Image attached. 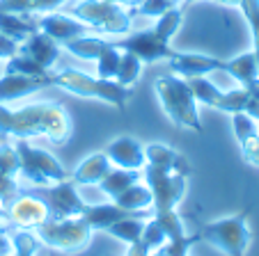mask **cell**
Wrapping results in <instances>:
<instances>
[{"label": "cell", "mask_w": 259, "mask_h": 256, "mask_svg": "<svg viewBox=\"0 0 259 256\" xmlns=\"http://www.w3.org/2000/svg\"><path fill=\"white\" fill-rule=\"evenodd\" d=\"M71 115L58 101L28 103L16 110L0 103V135L14 140L46 137L51 144H64L71 137Z\"/></svg>", "instance_id": "1"}, {"label": "cell", "mask_w": 259, "mask_h": 256, "mask_svg": "<svg viewBox=\"0 0 259 256\" xmlns=\"http://www.w3.org/2000/svg\"><path fill=\"white\" fill-rule=\"evenodd\" d=\"M145 181L147 188L152 190V208L154 213L172 211L177 203L184 199L188 185V176L193 174L191 163L186 156H177L175 163L158 165V163H145Z\"/></svg>", "instance_id": "2"}, {"label": "cell", "mask_w": 259, "mask_h": 256, "mask_svg": "<svg viewBox=\"0 0 259 256\" xmlns=\"http://www.w3.org/2000/svg\"><path fill=\"white\" fill-rule=\"evenodd\" d=\"M49 80L55 87H62L67 92L76 94V96H83V98L103 101L108 106L117 108L119 112L126 110V101L131 98V87H124V85H119L117 80H110V78L90 76V73L71 69V67L60 69V71H51Z\"/></svg>", "instance_id": "3"}, {"label": "cell", "mask_w": 259, "mask_h": 256, "mask_svg": "<svg viewBox=\"0 0 259 256\" xmlns=\"http://www.w3.org/2000/svg\"><path fill=\"white\" fill-rule=\"evenodd\" d=\"M154 92H156L158 101H161L165 117L175 126L186 128V131H195V133L204 131L200 112H197V98L186 78L158 76L156 82H154Z\"/></svg>", "instance_id": "4"}, {"label": "cell", "mask_w": 259, "mask_h": 256, "mask_svg": "<svg viewBox=\"0 0 259 256\" xmlns=\"http://www.w3.org/2000/svg\"><path fill=\"white\" fill-rule=\"evenodd\" d=\"M71 12L94 32L115 34V37H124L131 32L133 16H136V7L128 10L126 5H119L113 0H80L73 5Z\"/></svg>", "instance_id": "5"}, {"label": "cell", "mask_w": 259, "mask_h": 256, "mask_svg": "<svg viewBox=\"0 0 259 256\" xmlns=\"http://www.w3.org/2000/svg\"><path fill=\"white\" fill-rule=\"evenodd\" d=\"M248 215L250 208H245L232 218H223L204 224V227L197 229L200 240L213 245L215 249H220L227 256H245L250 240H252V233L248 229Z\"/></svg>", "instance_id": "6"}, {"label": "cell", "mask_w": 259, "mask_h": 256, "mask_svg": "<svg viewBox=\"0 0 259 256\" xmlns=\"http://www.w3.org/2000/svg\"><path fill=\"white\" fill-rule=\"evenodd\" d=\"M41 245L60 251V254H76L83 251L92 240V229L83 218L67 220H46L32 229Z\"/></svg>", "instance_id": "7"}, {"label": "cell", "mask_w": 259, "mask_h": 256, "mask_svg": "<svg viewBox=\"0 0 259 256\" xmlns=\"http://www.w3.org/2000/svg\"><path fill=\"white\" fill-rule=\"evenodd\" d=\"M14 149L19 156L21 176L28 183L37 185V188H46V185L62 183V181L71 179V174L62 167V163L46 149H34L28 140H16Z\"/></svg>", "instance_id": "8"}, {"label": "cell", "mask_w": 259, "mask_h": 256, "mask_svg": "<svg viewBox=\"0 0 259 256\" xmlns=\"http://www.w3.org/2000/svg\"><path fill=\"white\" fill-rule=\"evenodd\" d=\"M28 194L41 199L49 211V220H67V218H80L88 208L78 192H76V183L71 179L62 181V183H53L46 188H28Z\"/></svg>", "instance_id": "9"}, {"label": "cell", "mask_w": 259, "mask_h": 256, "mask_svg": "<svg viewBox=\"0 0 259 256\" xmlns=\"http://www.w3.org/2000/svg\"><path fill=\"white\" fill-rule=\"evenodd\" d=\"M113 44L117 46V48L133 53L142 64H156V62H161V60H170L172 55H175V50L170 48V41L158 37V34L154 32V28L124 34V39L113 41Z\"/></svg>", "instance_id": "10"}, {"label": "cell", "mask_w": 259, "mask_h": 256, "mask_svg": "<svg viewBox=\"0 0 259 256\" xmlns=\"http://www.w3.org/2000/svg\"><path fill=\"white\" fill-rule=\"evenodd\" d=\"M5 213H7V218L12 220L14 229H34L37 224L49 220V211H46L44 201L28 194L23 188H21L19 197H14L5 206Z\"/></svg>", "instance_id": "11"}, {"label": "cell", "mask_w": 259, "mask_h": 256, "mask_svg": "<svg viewBox=\"0 0 259 256\" xmlns=\"http://www.w3.org/2000/svg\"><path fill=\"white\" fill-rule=\"evenodd\" d=\"M85 222L90 224L92 231H106L110 224L122 222V220L128 218H138V220H149L154 218V208H145V211H128V208H122L117 203H99V206H92L88 203L85 213L80 215Z\"/></svg>", "instance_id": "12"}, {"label": "cell", "mask_w": 259, "mask_h": 256, "mask_svg": "<svg viewBox=\"0 0 259 256\" xmlns=\"http://www.w3.org/2000/svg\"><path fill=\"white\" fill-rule=\"evenodd\" d=\"M170 71L177 76L184 78H193V76H209L213 71H225L230 69V60H220V58H211L204 53H177L167 60Z\"/></svg>", "instance_id": "13"}, {"label": "cell", "mask_w": 259, "mask_h": 256, "mask_svg": "<svg viewBox=\"0 0 259 256\" xmlns=\"http://www.w3.org/2000/svg\"><path fill=\"white\" fill-rule=\"evenodd\" d=\"M60 50L62 48H60V44L55 39H51L49 34H44L41 30H37V32L30 34L25 41H21L16 53L32 60V62H37L39 67H44L46 71H53L55 62H58V58H60Z\"/></svg>", "instance_id": "14"}, {"label": "cell", "mask_w": 259, "mask_h": 256, "mask_svg": "<svg viewBox=\"0 0 259 256\" xmlns=\"http://www.w3.org/2000/svg\"><path fill=\"white\" fill-rule=\"evenodd\" d=\"M39 30L44 34H49L51 39H55L58 44H64L67 39L73 37H85V34H94V30L90 25H85L83 21H73L67 14H58V12H46L39 19Z\"/></svg>", "instance_id": "15"}, {"label": "cell", "mask_w": 259, "mask_h": 256, "mask_svg": "<svg viewBox=\"0 0 259 256\" xmlns=\"http://www.w3.org/2000/svg\"><path fill=\"white\" fill-rule=\"evenodd\" d=\"M21 174V165L16 149L7 142L0 144V206L5 208L14 197L21 194V185L16 176Z\"/></svg>", "instance_id": "16"}, {"label": "cell", "mask_w": 259, "mask_h": 256, "mask_svg": "<svg viewBox=\"0 0 259 256\" xmlns=\"http://www.w3.org/2000/svg\"><path fill=\"white\" fill-rule=\"evenodd\" d=\"M103 153L110 158V163L122 169H142L147 163L145 146L131 135H122L117 140H113L103 149Z\"/></svg>", "instance_id": "17"}, {"label": "cell", "mask_w": 259, "mask_h": 256, "mask_svg": "<svg viewBox=\"0 0 259 256\" xmlns=\"http://www.w3.org/2000/svg\"><path fill=\"white\" fill-rule=\"evenodd\" d=\"M44 87H51V80H46V78H30V76H21V73H5V76L0 78V103L19 101V98H25Z\"/></svg>", "instance_id": "18"}, {"label": "cell", "mask_w": 259, "mask_h": 256, "mask_svg": "<svg viewBox=\"0 0 259 256\" xmlns=\"http://www.w3.org/2000/svg\"><path fill=\"white\" fill-rule=\"evenodd\" d=\"M39 30V21L37 14H28V12H0V32L7 34L14 41H25L30 34Z\"/></svg>", "instance_id": "19"}, {"label": "cell", "mask_w": 259, "mask_h": 256, "mask_svg": "<svg viewBox=\"0 0 259 256\" xmlns=\"http://www.w3.org/2000/svg\"><path fill=\"white\" fill-rule=\"evenodd\" d=\"M113 169V163L103 151L90 153L85 160H80V165L76 167V172L71 174V181L76 185H99V181Z\"/></svg>", "instance_id": "20"}, {"label": "cell", "mask_w": 259, "mask_h": 256, "mask_svg": "<svg viewBox=\"0 0 259 256\" xmlns=\"http://www.w3.org/2000/svg\"><path fill=\"white\" fill-rule=\"evenodd\" d=\"M110 41L106 39H99L94 34H85V37H73V39H67L64 44H60V48H64L67 53L76 55L80 60H88V62H97L101 58V53L108 48Z\"/></svg>", "instance_id": "21"}, {"label": "cell", "mask_w": 259, "mask_h": 256, "mask_svg": "<svg viewBox=\"0 0 259 256\" xmlns=\"http://www.w3.org/2000/svg\"><path fill=\"white\" fill-rule=\"evenodd\" d=\"M165 240H167V236L163 233L161 224H158L154 218H149L145 222V231H142L140 240L128 245L126 256H149L152 251H156L158 247L165 245Z\"/></svg>", "instance_id": "22"}, {"label": "cell", "mask_w": 259, "mask_h": 256, "mask_svg": "<svg viewBox=\"0 0 259 256\" xmlns=\"http://www.w3.org/2000/svg\"><path fill=\"white\" fill-rule=\"evenodd\" d=\"M140 183V169H110L101 181H99V188L103 194H108L110 199L119 197L124 190H128L131 185Z\"/></svg>", "instance_id": "23"}, {"label": "cell", "mask_w": 259, "mask_h": 256, "mask_svg": "<svg viewBox=\"0 0 259 256\" xmlns=\"http://www.w3.org/2000/svg\"><path fill=\"white\" fill-rule=\"evenodd\" d=\"M227 73H230L234 80H239L241 85H248V82H252L254 78H259V64H257V58H254L252 50L232 58Z\"/></svg>", "instance_id": "24"}, {"label": "cell", "mask_w": 259, "mask_h": 256, "mask_svg": "<svg viewBox=\"0 0 259 256\" xmlns=\"http://www.w3.org/2000/svg\"><path fill=\"white\" fill-rule=\"evenodd\" d=\"M67 0H0V12H28V14H46L55 12Z\"/></svg>", "instance_id": "25"}, {"label": "cell", "mask_w": 259, "mask_h": 256, "mask_svg": "<svg viewBox=\"0 0 259 256\" xmlns=\"http://www.w3.org/2000/svg\"><path fill=\"white\" fill-rule=\"evenodd\" d=\"M117 206L128 208V211H145V208H152V190L147 185H131L128 190H124L119 197L113 199Z\"/></svg>", "instance_id": "26"}, {"label": "cell", "mask_w": 259, "mask_h": 256, "mask_svg": "<svg viewBox=\"0 0 259 256\" xmlns=\"http://www.w3.org/2000/svg\"><path fill=\"white\" fill-rule=\"evenodd\" d=\"M140 73H142V62L133 53L122 50V58H119V67H117V73H115V80H117L119 85H124V87H133V85L140 80Z\"/></svg>", "instance_id": "27"}, {"label": "cell", "mask_w": 259, "mask_h": 256, "mask_svg": "<svg viewBox=\"0 0 259 256\" xmlns=\"http://www.w3.org/2000/svg\"><path fill=\"white\" fill-rule=\"evenodd\" d=\"M142 231H145V220H138V218L122 220V222H115L106 229V233L115 236L117 240L126 242V245H133V242L140 240Z\"/></svg>", "instance_id": "28"}, {"label": "cell", "mask_w": 259, "mask_h": 256, "mask_svg": "<svg viewBox=\"0 0 259 256\" xmlns=\"http://www.w3.org/2000/svg\"><path fill=\"white\" fill-rule=\"evenodd\" d=\"M186 80H188V85H191L193 94H195L197 103H202V106H206V108H213L215 103H218V98H220V94H223V89L215 87V85L209 80V78H204V76H193V78H186Z\"/></svg>", "instance_id": "29"}, {"label": "cell", "mask_w": 259, "mask_h": 256, "mask_svg": "<svg viewBox=\"0 0 259 256\" xmlns=\"http://www.w3.org/2000/svg\"><path fill=\"white\" fill-rule=\"evenodd\" d=\"M181 21H184V10H181V7H172V10H167L165 14L158 16L156 25H154V32H156L161 39L170 41V39L177 34V30L181 28Z\"/></svg>", "instance_id": "30"}, {"label": "cell", "mask_w": 259, "mask_h": 256, "mask_svg": "<svg viewBox=\"0 0 259 256\" xmlns=\"http://www.w3.org/2000/svg\"><path fill=\"white\" fill-rule=\"evenodd\" d=\"M5 73H21V76H30V78H46L49 80V73L44 67H39L37 62H32V60L23 58V55L16 53L14 58L7 60L5 64Z\"/></svg>", "instance_id": "31"}, {"label": "cell", "mask_w": 259, "mask_h": 256, "mask_svg": "<svg viewBox=\"0 0 259 256\" xmlns=\"http://www.w3.org/2000/svg\"><path fill=\"white\" fill-rule=\"evenodd\" d=\"M119 58H122V48H117V46L110 41L108 48L101 53V58L97 60V76L115 80V73H117V67H119Z\"/></svg>", "instance_id": "32"}, {"label": "cell", "mask_w": 259, "mask_h": 256, "mask_svg": "<svg viewBox=\"0 0 259 256\" xmlns=\"http://www.w3.org/2000/svg\"><path fill=\"white\" fill-rule=\"evenodd\" d=\"M241 12L248 21L250 34H252V53L259 64V0H241Z\"/></svg>", "instance_id": "33"}, {"label": "cell", "mask_w": 259, "mask_h": 256, "mask_svg": "<svg viewBox=\"0 0 259 256\" xmlns=\"http://www.w3.org/2000/svg\"><path fill=\"white\" fill-rule=\"evenodd\" d=\"M154 220L161 224V229L167 236V240H177L179 236L186 233L184 231V220H181V215L177 213V208H172V211H163V213H154Z\"/></svg>", "instance_id": "34"}, {"label": "cell", "mask_w": 259, "mask_h": 256, "mask_svg": "<svg viewBox=\"0 0 259 256\" xmlns=\"http://www.w3.org/2000/svg\"><path fill=\"white\" fill-rule=\"evenodd\" d=\"M172 7H181V0H138L136 14L149 16V19H158Z\"/></svg>", "instance_id": "35"}, {"label": "cell", "mask_w": 259, "mask_h": 256, "mask_svg": "<svg viewBox=\"0 0 259 256\" xmlns=\"http://www.w3.org/2000/svg\"><path fill=\"white\" fill-rule=\"evenodd\" d=\"M232 126H234V135H236L239 142L248 140V137H252V135L259 133L257 121H254L252 117H248L245 112H236V115H232Z\"/></svg>", "instance_id": "36"}, {"label": "cell", "mask_w": 259, "mask_h": 256, "mask_svg": "<svg viewBox=\"0 0 259 256\" xmlns=\"http://www.w3.org/2000/svg\"><path fill=\"white\" fill-rule=\"evenodd\" d=\"M197 242H202L200 240V233H191V236H179L177 240H170L167 245H163V249H165V254L167 256H188V251H191V247L193 245H197Z\"/></svg>", "instance_id": "37"}, {"label": "cell", "mask_w": 259, "mask_h": 256, "mask_svg": "<svg viewBox=\"0 0 259 256\" xmlns=\"http://www.w3.org/2000/svg\"><path fill=\"white\" fill-rule=\"evenodd\" d=\"M239 144H241V153H243L245 163H250L252 167H259V133L248 137V140L239 142Z\"/></svg>", "instance_id": "38"}, {"label": "cell", "mask_w": 259, "mask_h": 256, "mask_svg": "<svg viewBox=\"0 0 259 256\" xmlns=\"http://www.w3.org/2000/svg\"><path fill=\"white\" fill-rule=\"evenodd\" d=\"M16 50H19V41H14V39H10L7 34L0 32V62L14 58Z\"/></svg>", "instance_id": "39"}, {"label": "cell", "mask_w": 259, "mask_h": 256, "mask_svg": "<svg viewBox=\"0 0 259 256\" xmlns=\"http://www.w3.org/2000/svg\"><path fill=\"white\" fill-rule=\"evenodd\" d=\"M12 251H14V247H12V240H10V231L0 229V256H10Z\"/></svg>", "instance_id": "40"}, {"label": "cell", "mask_w": 259, "mask_h": 256, "mask_svg": "<svg viewBox=\"0 0 259 256\" xmlns=\"http://www.w3.org/2000/svg\"><path fill=\"white\" fill-rule=\"evenodd\" d=\"M113 3H119V5H131V3H138V0H113Z\"/></svg>", "instance_id": "41"}, {"label": "cell", "mask_w": 259, "mask_h": 256, "mask_svg": "<svg viewBox=\"0 0 259 256\" xmlns=\"http://www.w3.org/2000/svg\"><path fill=\"white\" fill-rule=\"evenodd\" d=\"M49 256H60V251H55V249H53V251H51Z\"/></svg>", "instance_id": "42"}]
</instances>
